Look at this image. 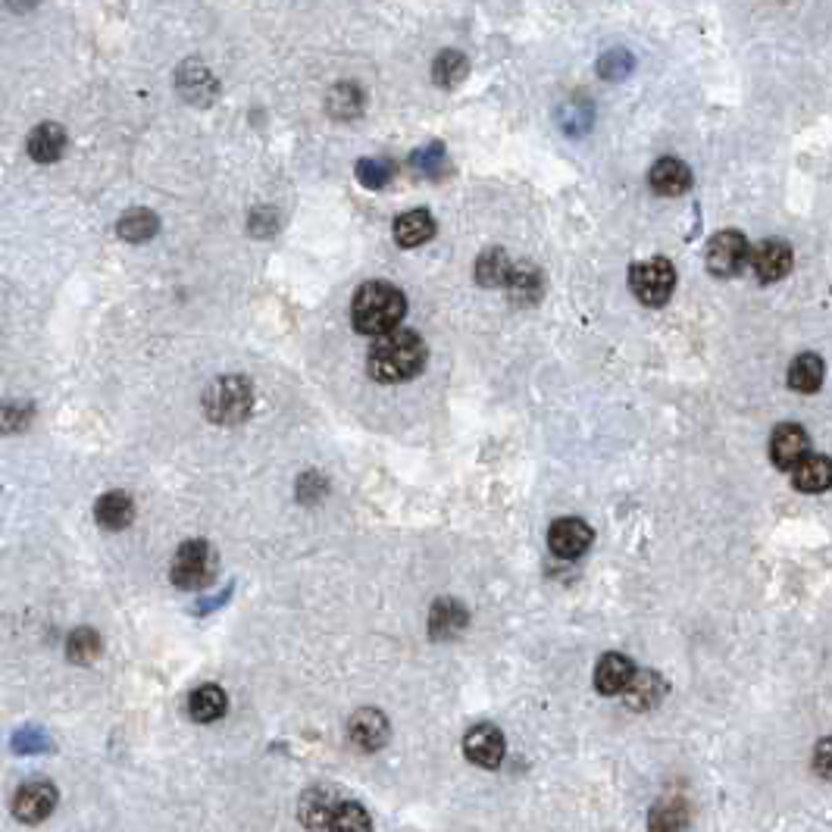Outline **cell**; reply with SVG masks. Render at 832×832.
<instances>
[{
  "label": "cell",
  "mask_w": 832,
  "mask_h": 832,
  "mask_svg": "<svg viewBox=\"0 0 832 832\" xmlns=\"http://www.w3.org/2000/svg\"><path fill=\"white\" fill-rule=\"evenodd\" d=\"M629 285L635 291V298L648 307H660L667 304V298L673 295L676 285V269L667 257H651L645 263H635L629 273Z\"/></svg>",
  "instance_id": "5"
},
{
  "label": "cell",
  "mask_w": 832,
  "mask_h": 832,
  "mask_svg": "<svg viewBox=\"0 0 832 832\" xmlns=\"http://www.w3.org/2000/svg\"><path fill=\"white\" fill-rule=\"evenodd\" d=\"M357 179L366 188H382L391 179V163L388 160H360L357 163Z\"/></svg>",
  "instance_id": "33"
},
{
  "label": "cell",
  "mask_w": 832,
  "mask_h": 832,
  "mask_svg": "<svg viewBox=\"0 0 832 832\" xmlns=\"http://www.w3.org/2000/svg\"><path fill=\"white\" fill-rule=\"evenodd\" d=\"M176 85H179V91H182V97L188 104H210L216 97V91H219L213 72L204 63H194V60L179 66Z\"/></svg>",
  "instance_id": "13"
},
{
  "label": "cell",
  "mask_w": 832,
  "mask_h": 832,
  "mask_svg": "<svg viewBox=\"0 0 832 832\" xmlns=\"http://www.w3.org/2000/svg\"><path fill=\"white\" fill-rule=\"evenodd\" d=\"M435 235V219L429 210H410L395 219V241L401 248H420Z\"/></svg>",
  "instance_id": "20"
},
{
  "label": "cell",
  "mask_w": 832,
  "mask_h": 832,
  "mask_svg": "<svg viewBox=\"0 0 832 832\" xmlns=\"http://www.w3.org/2000/svg\"><path fill=\"white\" fill-rule=\"evenodd\" d=\"M188 711L198 723H213L226 714V692L219 689V685H201V689L188 698Z\"/></svg>",
  "instance_id": "23"
},
{
  "label": "cell",
  "mask_w": 832,
  "mask_h": 832,
  "mask_svg": "<svg viewBox=\"0 0 832 832\" xmlns=\"http://www.w3.org/2000/svg\"><path fill=\"white\" fill-rule=\"evenodd\" d=\"M467 72H470V63H467V57L457 54V51L438 54L435 63H432V79H435V85H442V88L460 85L463 79H467Z\"/></svg>",
  "instance_id": "29"
},
{
  "label": "cell",
  "mask_w": 832,
  "mask_h": 832,
  "mask_svg": "<svg viewBox=\"0 0 832 832\" xmlns=\"http://www.w3.org/2000/svg\"><path fill=\"white\" fill-rule=\"evenodd\" d=\"M807 448H811V438L798 423H782L770 438V457L779 470H795L807 457Z\"/></svg>",
  "instance_id": "10"
},
{
  "label": "cell",
  "mask_w": 832,
  "mask_h": 832,
  "mask_svg": "<svg viewBox=\"0 0 832 832\" xmlns=\"http://www.w3.org/2000/svg\"><path fill=\"white\" fill-rule=\"evenodd\" d=\"M157 229H160V219L151 210H129V213H122L119 216V226H116L119 238H126L132 244H141V241L154 238Z\"/></svg>",
  "instance_id": "25"
},
{
  "label": "cell",
  "mask_w": 832,
  "mask_h": 832,
  "mask_svg": "<svg viewBox=\"0 0 832 832\" xmlns=\"http://www.w3.org/2000/svg\"><path fill=\"white\" fill-rule=\"evenodd\" d=\"M323 495H326V479L320 473L310 470L298 479V498L301 501H320Z\"/></svg>",
  "instance_id": "36"
},
{
  "label": "cell",
  "mask_w": 832,
  "mask_h": 832,
  "mask_svg": "<svg viewBox=\"0 0 832 832\" xmlns=\"http://www.w3.org/2000/svg\"><path fill=\"white\" fill-rule=\"evenodd\" d=\"M789 385L795 391H817L823 385V360L817 354H798L789 366Z\"/></svg>",
  "instance_id": "27"
},
{
  "label": "cell",
  "mask_w": 832,
  "mask_h": 832,
  "mask_svg": "<svg viewBox=\"0 0 832 832\" xmlns=\"http://www.w3.org/2000/svg\"><path fill=\"white\" fill-rule=\"evenodd\" d=\"M814 767L820 776L832 779V739H823L814 751Z\"/></svg>",
  "instance_id": "39"
},
{
  "label": "cell",
  "mask_w": 832,
  "mask_h": 832,
  "mask_svg": "<svg viewBox=\"0 0 832 832\" xmlns=\"http://www.w3.org/2000/svg\"><path fill=\"white\" fill-rule=\"evenodd\" d=\"M97 654H101V635H97L94 629L82 626L69 635V642H66V657L72 660V664H91V660H97Z\"/></svg>",
  "instance_id": "31"
},
{
  "label": "cell",
  "mask_w": 832,
  "mask_h": 832,
  "mask_svg": "<svg viewBox=\"0 0 832 832\" xmlns=\"http://www.w3.org/2000/svg\"><path fill=\"white\" fill-rule=\"evenodd\" d=\"M510 269H513V263H510V257H507L501 248H488V251H482L479 260H476V282L485 285V288L507 285Z\"/></svg>",
  "instance_id": "24"
},
{
  "label": "cell",
  "mask_w": 832,
  "mask_h": 832,
  "mask_svg": "<svg viewBox=\"0 0 832 832\" xmlns=\"http://www.w3.org/2000/svg\"><path fill=\"white\" fill-rule=\"evenodd\" d=\"M664 695V682H660L657 673H635L632 682L626 685V704L635 707V711H645V707H654Z\"/></svg>",
  "instance_id": "26"
},
{
  "label": "cell",
  "mask_w": 832,
  "mask_h": 832,
  "mask_svg": "<svg viewBox=\"0 0 832 832\" xmlns=\"http://www.w3.org/2000/svg\"><path fill=\"white\" fill-rule=\"evenodd\" d=\"M626 72H632V57L626 51H610L607 57H601V76L604 79H623Z\"/></svg>",
  "instance_id": "35"
},
{
  "label": "cell",
  "mask_w": 832,
  "mask_h": 832,
  "mask_svg": "<svg viewBox=\"0 0 832 832\" xmlns=\"http://www.w3.org/2000/svg\"><path fill=\"white\" fill-rule=\"evenodd\" d=\"M592 526L585 523V520H576V517H564V520H554V526L548 529V545L557 557H564V560H573L579 554L589 551L592 545Z\"/></svg>",
  "instance_id": "9"
},
{
  "label": "cell",
  "mask_w": 832,
  "mask_h": 832,
  "mask_svg": "<svg viewBox=\"0 0 832 832\" xmlns=\"http://www.w3.org/2000/svg\"><path fill=\"white\" fill-rule=\"evenodd\" d=\"M254 407V385L244 376H223L204 391V413L216 426H235Z\"/></svg>",
  "instance_id": "3"
},
{
  "label": "cell",
  "mask_w": 832,
  "mask_h": 832,
  "mask_svg": "<svg viewBox=\"0 0 832 832\" xmlns=\"http://www.w3.org/2000/svg\"><path fill=\"white\" fill-rule=\"evenodd\" d=\"M370 829H373L370 814H366L363 807L354 804V801H341L332 823H329V832H370Z\"/></svg>",
  "instance_id": "32"
},
{
  "label": "cell",
  "mask_w": 832,
  "mask_h": 832,
  "mask_svg": "<svg viewBox=\"0 0 832 832\" xmlns=\"http://www.w3.org/2000/svg\"><path fill=\"white\" fill-rule=\"evenodd\" d=\"M748 260H751L754 276L761 282H779L792 273V248L786 241H776V238H767L757 244V248L748 254Z\"/></svg>",
  "instance_id": "8"
},
{
  "label": "cell",
  "mask_w": 832,
  "mask_h": 832,
  "mask_svg": "<svg viewBox=\"0 0 832 832\" xmlns=\"http://www.w3.org/2000/svg\"><path fill=\"white\" fill-rule=\"evenodd\" d=\"M467 629V607L454 598H438L429 614V635L438 642H448Z\"/></svg>",
  "instance_id": "15"
},
{
  "label": "cell",
  "mask_w": 832,
  "mask_h": 832,
  "mask_svg": "<svg viewBox=\"0 0 832 832\" xmlns=\"http://www.w3.org/2000/svg\"><path fill=\"white\" fill-rule=\"evenodd\" d=\"M348 736L360 751H379L388 742V720L385 714L373 711V707H363V711L351 717Z\"/></svg>",
  "instance_id": "12"
},
{
  "label": "cell",
  "mask_w": 832,
  "mask_h": 832,
  "mask_svg": "<svg viewBox=\"0 0 832 832\" xmlns=\"http://www.w3.org/2000/svg\"><path fill=\"white\" fill-rule=\"evenodd\" d=\"M507 291L517 304H535L542 298V273H538V266H529V263L513 266L510 279H507Z\"/></svg>",
  "instance_id": "22"
},
{
  "label": "cell",
  "mask_w": 832,
  "mask_h": 832,
  "mask_svg": "<svg viewBox=\"0 0 832 832\" xmlns=\"http://www.w3.org/2000/svg\"><path fill=\"white\" fill-rule=\"evenodd\" d=\"M463 751L479 767H498L504 761V736L492 723L473 726L467 732V739H463Z\"/></svg>",
  "instance_id": "11"
},
{
  "label": "cell",
  "mask_w": 832,
  "mask_h": 832,
  "mask_svg": "<svg viewBox=\"0 0 832 832\" xmlns=\"http://www.w3.org/2000/svg\"><path fill=\"white\" fill-rule=\"evenodd\" d=\"M748 263V241L742 232H717L707 244V269H711L714 276L729 279L736 276L739 269Z\"/></svg>",
  "instance_id": "6"
},
{
  "label": "cell",
  "mask_w": 832,
  "mask_h": 832,
  "mask_svg": "<svg viewBox=\"0 0 832 832\" xmlns=\"http://www.w3.org/2000/svg\"><path fill=\"white\" fill-rule=\"evenodd\" d=\"M94 517L104 529H126L135 520V504L126 492H107L94 507Z\"/></svg>",
  "instance_id": "21"
},
{
  "label": "cell",
  "mask_w": 832,
  "mask_h": 832,
  "mask_svg": "<svg viewBox=\"0 0 832 832\" xmlns=\"http://www.w3.org/2000/svg\"><path fill=\"white\" fill-rule=\"evenodd\" d=\"M651 188L657 194H667V198H676V194L692 188V173L689 166L676 157H664L651 166Z\"/></svg>",
  "instance_id": "17"
},
{
  "label": "cell",
  "mask_w": 832,
  "mask_h": 832,
  "mask_svg": "<svg viewBox=\"0 0 832 832\" xmlns=\"http://www.w3.org/2000/svg\"><path fill=\"white\" fill-rule=\"evenodd\" d=\"M13 748H16V751H22V754L44 751V748H47V739H44V736H38L35 729H22L19 736L13 739Z\"/></svg>",
  "instance_id": "38"
},
{
  "label": "cell",
  "mask_w": 832,
  "mask_h": 832,
  "mask_svg": "<svg viewBox=\"0 0 832 832\" xmlns=\"http://www.w3.org/2000/svg\"><path fill=\"white\" fill-rule=\"evenodd\" d=\"M54 804H57V789L51 786V782L32 779V782H26V786L16 792L13 814L22 823H41L44 817H51Z\"/></svg>",
  "instance_id": "7"
},
{
  "label": "cell",
  "mask_w": 832,
  "mask_h": 832,
  "mask_svg": "<svg viewBox=\"0 0 832 832\" xmlns=\"http://www.w3.org/2000/svg\"><path fill=\"white\" fill-rule=\"evenodd\" d=\"M426 366V341L410 332V329H395L382 338H376V345L370 348L366 357V370L376 382L395 385L413 379Z\"/></svg>",
  "instance_id": "1"
},
{
  "label": "cell",
  "mask_w": 832,
  "mask_h": 832,
  "mask_svg": "<svg viewBox=\"0 0 832 832\" xmlns=\"http://www.w3.org/2000/svg\"><path fill=\"white\" fill-rule=\"evenodd\" d=\"M248 229H251L254 235H269V232H276V213H269V210H257V213L251 216Z\"/></svg>",
  "instance_id": "40"
},
{
  "label": "cell",
  "mask_w": 832,
  "mask_h": 832,
  "mask_svg": "<svg viewBox=\"0 0 832 832\" xmlns=\"http://www.w3.org/2000/svg\"><path fill=\"white\" fill-rule=\"evenodd\" d=\"M632 676H635V667H632L629 657H623V654H604L598 660V670H595V689L601 695L626 692V685L632 682Z\"/></svg>",
  "instance_id": "16"
},
{
  "label": "cell",
  "mask_w": 832,
  "mask_h": 832,
  "mask_svg": "<svg viewBox=\"0 0 832 832\" xmlns=\"http://www.w3.org/2000/svg\"><path fill=\"white\" fill-rule=\"evenodd\" d=\"M792 482L798 492H826L832 485V460L823 454H807L792 470Z\"/></svg>",
  "instance_id": "19"
},
{
  "label": "cell",
  "mask_w": 832,
  "mask_h": 832,
  "mask_svg": "<svg viewBox=\"0 0 832 832\" xmlns=\"http://www.w3.org/2000/svg\"><path fill=\"white\" fill-rule=\"evenodd\" d=\"M216 576V554L207 542H185L173 564H169V579H173L179 589L185 592H198L204 585H210Z\"/></svg>",
  "instance_id": "4"
},
{
  "label": "cell",
  "mask_w": 832,
  "mask_h": 832,
  "mask_svg": "<svg viewBox=\"0 0 832 832\" xmlns=\"http://www.w3.org/2000/svg\"><path fill=\"white\" fill-rule=\"evenodd\" d=\"M445 160V151H442V144H432V148H423V151H416L413 154V166L416 169H423V173H432V169Z\"/></svg>",
  "instance_id": "37"
},
{
  "label": "cell",
  "mask_w": 832,
  "mask_h": 832,
  "mask_svg": "<svg viewBox=\"0 0 832 832\" xmlns=\"http://www.w3.org/2000/svg\"><path fill=\"white\" fill-rule=\"evenodd\" d=\"M685 823H689V811H685V804L679 798H664L654 804L651 811V832H682Z\"/></svg>",
  "instance_id": "28"
},
{
  "label": "cell",
  "mask_w": 832,
  "mask_h": 832,
  "mask_svg": "<svg viewBox=\"0 0 832 832\" xmlns=\"http://www.w3.org/2000/svg\"><path fill=\"white\" fill-rule=\"evenodd\" d=\"M329 113L335 119H354L363 110V91L351 82H341L329 91V101H326Z\"/></svg>",
  "instance_id": "30"
},
{
  "label": "cell",
  "mask_w": 832,
  "mask_h": 832,
  "mask_svg": "<svg viewBox=\"0 0 832 832\" xmlns=\"http://www.w3.org/2000/svg\"><path fill=\"white\" fill-rule=\"evenodd\" d=\"M338 804L341 801L335 798L332 789H310V792H304V798L298 804V817L310 832H323V829H329Z\"/></svg>",
  "instance_id": "14"
},
{
  "label": "cell",
  "mask_w": 832,
  "mask_h": 832,
  "mask_svg": "<svg viewBox=\"0 0 832 832\" xmlns=\"http://www.w3.org/2000/svg\"><path fill=\"white\" fill-rule=\"evenodd\" d=\"M407 313L404 291L388 282H366L351 301V320L360 335H388L395 332Z\"/></svg>",
  "instance_id": "2"
},
{
  "label": "cell",
  "mask_w": 832,
  "mask_h": 832,
  "mask_svg": "<svg viewBox=\"0 0 832 832\" xmlns=\"http://www.w3.org/2000/svg\"><path fill=\"white\" fill-rule=\"evenodd\" d=\"M32 420V407L29 404H4L0 407V432H19L26 429Z\"/></svg>",
  "instance_id": "34"
},
{
  "label": "cell",
  "mask_w": 832,
  "mask_h": 832,
  "mask_svg": "<svg viewBox=\"0 0 832 832\" xmlns=\"http://www.w3.org/2000/svg\"><path fill=\"white\" fill-rule=\"evenodd\" d=\"M26 151L38 163H54L66 151V132L57 126V122H41L38 129H32V135L26 141Z\"/></svg>",
  "instance_id": "18"
}]
</instances>
